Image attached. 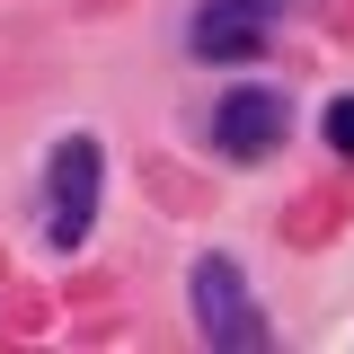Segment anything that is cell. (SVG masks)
<instances>
[{
	"mask_svg": "<svg viewBox=\"0 0 354 354\" xmlns=\"http://www.w3.org/2000/svg\"><path fill=\"white\" fill-rule=\"evenodd\" d=\"M97 195H106L97 142H88V133L53 142V169H44V230H53V248H80L88 230H97Z\"/></svg>",
	"mask_w": 354,
	"mask_h": 354,
	"instance_id": "cell-1",
	"label": "cell"
},
{
	"mask_svg": "<svg viewBox=\"0 0 354 354\" xmlns=\"http://www.w3.org/2000/svg\"><path fill=\"white\" fill-rule=\"evenodd\" d=\"M195 319H204V337H213L221 354H257L266 346V319L257 301H248V283H239V266L230 257H195Z\"/></svg>",
	"mask_w": 354,
	"mask_h": 354,
	"instance_id": "cell-2",
	"label": "cell"
},
{
	"mask_svg": "<svg viewBox=\"0 0 354 354\" xmlns=\"http://www.w3.org/2000/svg\"><path fill=\"white\" fill-rule=\"evenodd\" d=\"M266 36H274V0H195L186 18V44L204 62H257Z\"/></svg>",
	"mask_w": 354,
	"mask_h": 354,
	"instance_id": "cell-3",
	"label": "cell"
},
{
	"mask_svg": "<svg viewBox=\"0 0 354 354\" xmlns=\"http://www.w3.org/2000/svg\"><path fill=\"white\" fill-rule=\"evenodd\" d=\"M283 133H292V106H283L274 88H230V97L213 106V142L230 151V160H274Z\"/></svg>",
	"mask_w": 354,
	"mask_h": 354,
	"instance_id": "cell-4",
	"label": "cell"
},
{
	"mask_svg": "<svg viewBox=\"0 0 354 354\" xmlns=\"http://www.w3.org/2000/svg\"><path fill=\"white\" fill-rule=\"evenodd\" d=\"M328 142L354 160V97H337V106H328Z\"/></svg>",
	"mask_w": 354,
	"mask_h": 354,
	"instance_id": "cell-5",
	"label": "cell"
}]
</instances>
